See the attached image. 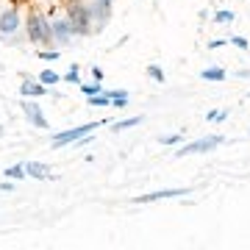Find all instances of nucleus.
I'll return each instance as SVG.
<instances>
[{"mask_svg": "<svg viewBox=\"0 0 250 250\" xmlns=\"http://www.w3.org/2000/svg\"><path fill=\"white\" fill-rule=\"evenodd\" d=\"M25 36L34 47H53L56 36H53V25L50 17H45L42 11H28L25 17Z\"/></svg>", "mask_w": 250, "mask_h": 250, "instance_id": "obj_1", "label": "nucleus"}, {"mask_svg": "<svg viewBox=\"0 0 250 250\" xmlns=\"http://www.w3.org/2000/svg\"><path fill=\"white\" fill-rule=\"evenodd\" d=\"M64 11H67V17L72 20L75 34H78V36H86V34H92V31H95L89 3H83V0H67V3H64Z\"/></svg>", "mask_w": 250, "mask_h": 250, "instance_id": "obj_2", "label": "nucleus"}, {"mask_svg": "<svg viewBox=\"0 0 250 250\" xmlns=\"http://www.w3.org/2000/svg\"><path fill=\"white\" fill-rule=\"evenodd\" d=\"M106 123L108 120H98V123H86V125H78V128H70V131H59V134H53L50 145H53V150H62L67 145H75L78 139L95 134V128H100V125H106Z\"/></svg>", "mask_w": 250, "mask_h": 250, "instance_id": "obj_3", "label": "nucleus"}, {"mask_svg": "<svg viewBox=\"0 0 250 250\" xmlns=\"http://www.w3.org/2000/svg\"><path fill=\"white\" fill-rule=\"evenodd\" d=\"M50 25H53V36H56V45L59 47L72 45V36H78L75 34L72 20L67 17V11H56V14H50Z\"/></svg>", "mask_w": 250, "mask_h": 250, "instance_id": "obj_4", "label": "nucleus"}, {"mask_svg": "<svg viewBox=\"0 0 250 250\" xmlns=\"http://www.w3.org/2000/svg\"><path fill=\"white\" fill-rule=\"evenodd\" d=\"M223 145V136L220 134H211V136H203V139H197V142H189V145H181L178 150L172 153L175 159H187V156H197V153H208L220 147Z\"/></svg>", "mask_w": 250, "mask_h": 250, "instance_id": "obj_5", "label": "nucleus"}, {"mask_svg": "<svg viewBox=\"0 0 250 250\" xmlns=\"http://www.w3.org/2000/svg\"><path fill=\"white\" fill-rule=\"evenodd\" d=\"M22 25H25V17L20 14L17 6H3V9H0V39L14 36Z\"/></svg>", "mask_w": 250, "mask_h": 250, "instance_id": "obj_6", "label": "nucleus"}, {"mask_svg": "<svg viewBox=\"0 0 250 250\" xmlns=\"http://www.w3.org/2000/svg\"><path fill=\"white\" fill-rule=\"evenodd\" d=\"M92 11V22H95V31H103L108 25V17H111V6L108 3H100V0H86Z\"/></svg>", "mask_w": 250, "mask_h": 250, "instance_id": "obj_7", "label": "nucleus"}, {"mask_svg": "<svg viewBox=\"0 0 250 250\" xmlns=\"http://www.w3.org/2000/svg\"><path fill=\"white\" fill-rule=\"evenodd\" d=\"M20 106H22V114H25V120L34 125V128H47V120H45V114H42V106H36L34 98H25Z\"/></svg>", "mask_w": 250, "mask_h": 250, "instance_id": "obj_8", "label": "nucleus"}, {"mask_svg": "<svg viewBox=\"0 0 250 250\" xmlns=\"http://www.w3.org/2000/svg\"><path fill=\"white\" fill-rule=\"evenodd\" d=\"M189 195V189H156L150 195L134 197V203H156V200H170V197H184Z\"/></svg>", "mask_w": 250, "mask_h": 250, "instance_id": "obj_9", "label": "nucleus"}, {"mask_svg": "<svg viewBox=\"0 0 250 250\" xmlns=\"http://www.w3.org/2000/svg\"><path fill=\"white\" fill-rule=\"evenodd\" d=\"M47 89H50V86H45L39 78H36V81L34 78H25L22 83H20V95H22V98H45Z\"/></svg>", "mask_w": 250, "mask_h": 250, "instance_id": "obj_10", "label": "nucleus"}, {"mask_svg": "<svg viewBox=\"0 0 250 250\" xmlns=\"http://www.w3.org/2000/svg\"><path fill=\"white\" fill-rule=\"evenodd\" d=\"M22 164H25V175H28V178H36V181L53 178L50 167H47V164H42V161H22Z\"/></svg>", "mask_w": 250, "mask_h": 250, "instance_id": "obj_11", "label": "nucleus"}, {"mask_svg": "<svg viewBox=\"0 0 250 250\" xmlns=\"http://www.w3.org/2000/svg\"><path fill=\"white\" fill-rule=\"evenodd\" d=\"M200 78L211 81V83H220V81L228 78V72H225L223 67H206V70H200Z\"/></svg>", "mask_w": 250, "mask_h": 250, "instance_id": "obj_12", "label": "nucleus"}, {"mask_svg": "<svg viewBox=\"0 0 250 250\" xmlns=\"http://www.w3.org/2000/svg\"><path fill=\"white\" fill-rule=\"evenodd\" d=\"M108 95H111V106L114 108H128V103H131V95L125 89H111Z\"/></svg>", "mask_w": 250, "mask_h": 250, "instance_id": "obj_13", "label": "nucleus"}, {"mask_svg": "<svg viewBox=\"0 0 250 250\" xmlns=\"http://www.w3.org/2000/svg\"><path fill=\"white\" fill-rule=\"evenodd\" d=\"M142 123V114H136V117H128V120H114V128L111 131H128V128H134V125H139Z\"/></svg>", "mask_w": 250, "mask_h": 250, "instance_id": "obj_14", "label": "nucleus"}, {"mask_svg": "<svg viewBox=\"0 0 250 250\" xmlns=\"http://www.w3.org/2000/svg\"><path fill=\"white\" fill-rule=\"evenodd\" d=\"M3 175H6V178H11V181H22V178H25V164L6 167V170H3Z\"/></svg>", "mask_w": 250, "mask_h": 250, "instance_id": "obj_15", "label": "nucleus"}, {"mask_svg": "<svg viewBox=\"0 0 250 250\" xmlns=\"http://www.w3.org/2000/svg\"><path fill=\"white\" fill-rule=\"evenodd\" d=\"M39 81H42V83H45V86H53V83H62V75H59V72H53V70H42L39 72Z\"/></svg>", "mask_w": 250, "mask_h": 250, "instance_id": "obj_16", "label": "nucleus"}, {"mask_svg": "<svg viewBox=\"0 0 250 250\" xmlns=\"http://www.w3.org/2000/svg\"><path fill=\"white\" fill-rule=\"evenodd\" d=\"M64 83H75V86L83 83V81H81V67L78 64H70V70H67V75H64Z\"/></svg>", "mask_w": 250, "mask_h": 250, "instance_id": "obj_17", "label": "nucleus"}, {"mask_svg": "<svg viewBox=\"0 0 250 250\" xmlns=\"http://www.w3.org/2000/svg\"><path fill=\"white\" fill-rule=\"evenodd\" d=\"M147 78L156 81V83H164V81H167V75H164V70H161L159 64H147Z\"/></svg>", "mask_w": 250, "mask_h": 250, "instance_id": "obj_18", "label": "nucleus"}, {"mask_svg": "<svg viewBox=\"0 0 250 250\" xmlns=\"http://www.w3.org/2000/svg\"><path fill=\"white\" fill-rule=\"evenodd\" d=\"M233 20H236V14H233L231 9H220L214 14V22H220V25H231Z\"/></svg>", "mask_w": 250, "mask_h": 250, "instance_id": "obj_19", "label": "nucleus"}, {"mask_svg": "<svg viewBox=\"0 0 250 250\" xmlns=\"http://www.w3.org/2000/svg\"><path fill=\"white\" fill-rule=\"evenodd\" d=\"M81 92H83L86 98H92V95H100V92H106V89H103L100 81H92V83H81Z\"/></svg>", "mask_w": 250, "mask_h": 250, "instance_id": "obj_20", "label": "nucleus"}, {"mask_svg": "<svg viewBox=\"0 0 250 250\" xmlns=\"http://www.w3.org/2000/svg\"><path fill=\"white\" fill-rule=\"evenodd\" d=\"M89 106H111V95L108 92H100V95H92Z\"/></svg>", "mask_w": 250, "mask_h": 250, "instance_id": "obj_21", "label": "nucleus"}, {"mask_svg": "<svg viewBox=\"0 0 250 250\" xmlns=\"http://www.w3.org/2000/svg\"><path fill=\"white\" fill-rule=\"evenodd\" d=\"M161 145H167V147H175V145H181V134H167V136H159Z\"/></svg>", "mask_w": 250, "mask_h": 250, "instance_id": "obj_22", "label": "nucleus"}, {"mask_svg": "<svg viewBox=\"0 0 250 250\" xmlns=\"http://www.w3.org/2000/svg\"><path fill=\"white\" fill-rule=\"evenodd\" d=\"M228 42H231V45H236L239 50H248V47H250V42L245 39V36H228Z\"/></svg>", "mask_w": 250, "mask_h": 250, "instance_id": "obj_23", "label": "nucleus"}, {"mask_svg": "<svg viewBox=\"0 0 250 250\" xmlns=\"http://www.w3.org/2000/svg\"><path fill=\"white\" fill-rule=\"evenodd\" d=\"M39 59H45V62H53V59H59V47H47V50H39Z\"/></svg>", "mask_w": 250, "mask_h": 250, "instance_id": "obj_24", "label": "nucleus"}, {"mask_svg": "<svg viewBox=\"0 0 250 250\" xmlns=\"http://www.w3.org/2000/svg\"><path fill=\"white\" fill-rule=\"evenodd\" d=\"M223 45H228V39H211V42H208V50H217V47H223Z\"/></svg>", "mask_w": 250, "mask_h": 250, "instance_id": "obj_25", "label": "nucleus"}, {"mask_svg": "<svg viewBox=\"0 0 250 250\" xmlns=\"http://www.w3.org/2000/svg\"><path fill=\"white\" fill-rule=\"evenodd\" d=\"M0 192H6V195H9V192H14V184H11V178H6L3 184H0Z\"/></svg>", "mask_w": 250, "mask_h": 250, "instance_id": "obj_26", "label": "nucleus"}, {"mask_svg": "<svg viewBox=\"0 0 250 250\" xmlns=\"http://www.w3.org/2000/svg\"><path fill=\"white\" fill-rule=\"evenodd\" d=\"M92 81H103V70L95 67V64H92Z\"/></svg>", "mask_w": 250, "mask_h": 250, "instance_id": "obj_27", "label": "nucleus"}, {"mask_svg": "<svg viewBox=\"0 0 250 250\" xmlns=\"http://www.w3.org/2000/svg\"><path fill=\"white\" fill-rule=\"evenodd\" d=\"M225 120H228V108H223V111H217L214 123H225Z\"/></svg>", "mask_w": 250, "mask_h": 250, "instance_id": "obj_28", "label": "nucleus"}, {"mask_svg": "<svg viewBox=\"0 0 250 250\" xmlns=\"http://www.w3.org/2000/svg\"><path fill=\"white\" fill-rule=\"evenodd\" d=\"M236 78H250V70H236Z\"/></svg>", "mask_w": 250, "mask_h": 250, "instance_id": "obj_29", "label": "nucleus"}, {"mask_svg": "<svg viewBox=\"0 0 250 250\" xmlns=\"http://www.w3.org/2000/svg\"><path fill=\"white\" fill-rule=\"evenodd\" d=\"M100 3H108V6H111V3H114V0H100Z\"/></svg>", "mask_w": 250, "mask_h": 250, "instance_id": "obj_30", "label": "nucleus"}, {"mask_svg": "<svg viewBox=\"0 0 250 250\" xmlns=\"http://www.w3.org/2000/svg\"><path fill=\"white\" fill-rule=\"evenodd\" d=\"M0 136H3V128H0Z\"/></svg>", "mask_w": 250, "mask_h": 250, "instance_id": "obj_31", "label": "nucleus"}, {"mask_svg": "<svg viewBox=\"0 0 250 250\" xmlns=\"http://www.w3.org/2000/svg\"><path fill=\"white\" fill-rule=\"evenodd\" d=\"M248 98H250V95H248Z\"/></svg>", "mask_w": 250, "mask_h": 250, "instance_id": "obj_32", "label": "nucleus"}]
</instances>
